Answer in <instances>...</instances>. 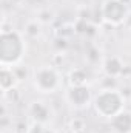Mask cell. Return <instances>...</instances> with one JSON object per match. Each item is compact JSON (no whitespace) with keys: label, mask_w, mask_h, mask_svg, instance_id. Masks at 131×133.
<instances>
[{"label":"cell","mask_w":131,"mask_h":133,"mask_svg":"<svg viewBox=\"0 0 131 133\" xmlns=\"http://www.w3.org/2000/svg\"><path fill=\"white\" fill-rule=\"evenodd\" d=\"M122 104H123V98L116 90H103L94 101L97 113H100L105 118L117 116L122 111Z\"/></svg>","instance_id":"cell-2"},{"label":"cell","mask_w":131,"mask_h":133,"mask_svg":"<svg viewBox=\"0 0 131 133\" xmlns=\"http://www.w3.org/2000/svg\"><path fill=\"white\" fill-rule=\"evenodd\" d=\"M31 113H33V116L39 122H42V121H45V118L42 115H48V108L43 105V102H33Z\"/></svg>","instance_id":"cell-7"},{"label":"cell","mask_w":131,"mask_h":133,"mask_svg":"<svg viewBox=\"0 0 131 133\" xmlns=\"http://www.w3.org/2000/svg\"><path fill=\"white\" fill-rule=\"evenodd\" d=\"M14 81H17V76L14 74V71L9 70V66H2V81H0V84H2L3 91H9L17 84Z\"/></svg>","instance_id":"cell-5"},{"label":"cell","mask_w":131,"mask_h":133,"mask_svg":"<svg viewBox=\"0 0 131 133\" xmlns=\"http://www.w3.org/2000/svg\"><path fill=\"white\" fill-rule=\"evenodd\" d=\"M59 84V77L53 68H39L34 74V85L42 93H53Z\"/></svg>","instance_id":"cell-3"},{"label":"cell","mask_w":131,"mask_h":133,"mask_svg":"<svg viewBox=\"0 0 131 133\" xmlns=\"http://www.w3.org/2000/svg\"><path fill=\"white\" fill-rule=\"evenodd\" d=\"M23 43L17 33H2V65L8 66V64H16L22 59Z\"/></svg>","instance_id":"cell-1"},{"label":"cell","mask_w":131,"mask_h":133,"mask_svg":"<svg viewBox=\"0 0 131 133\" xmlns=\"http://www.w3.org/2000/svg\"><path fill=\"white\" fill-rule=\"evenodd\" d=\"M68 96H69L71 102L76 104V105H85V104L88 102V98H90L88 90L83 88V87H74V88L69 91Z\"/></svg>","instance_id":"cell-6"},{"label":"cell","mask_w":131,"mask_h":133,"mask_svg":"<svg viewBox=\"0 0 131 133\" xmlns=\"http://www.w3.org/2000/svg\"><path fill=\"white\" fill-rule=\"evenodd\" d=\"M127 8L122 2L119 0H106L103 3V19L110 23H120L125 19Z\"/></svg>","instance_id":"cell-4"}]
</instances>
